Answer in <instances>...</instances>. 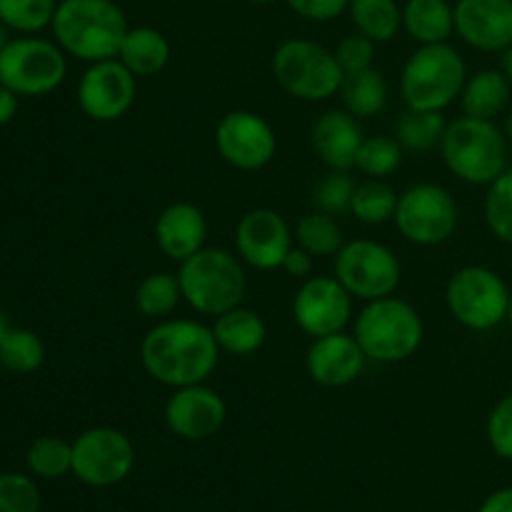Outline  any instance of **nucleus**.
<instances>
[{"label":"nucleus","instance_id":"393cba45","mask_svg":"<svg viewBox=\"0 0 512 512\" xmlns=\"http://www.w3.org/2000/svg\"><path fill=\"white\" fill-rule=\"evenodd\" d=\"M508 103L510 80L505 78L500 68L478 70L465 80V88L460 93V108H463V115H470V118L493 120L500 113H505Z\"/></svg>","mask_w":512,"mask_h":512},{"label":"nucleus","instance_id":"ea45409f","mask_svg":"<svg viewBox=\"0 0 512 512\" xmlns=\"http://www.w3.org/2000/svg\"><path fill=\"white\" fill-rule=\"evenodd\" d=\"M485 433L493 453L503 460H512V393L495 403Z\"/></svg>","mask_w":512,"mask_h":512},{"label":"nucleus","instance_id":"3c124183","mask_svg":"<svg viewBox=\"0 0 512 512\" xmlns=\"http://www.w3.org/2000/svg\"><path fill=\"white\" fill-rule=\"evenodd\" d=\"M508 323H510V328H512V295H510V305H508Z\"/></svg>","mask_w":512,"mask_h":512},{"label":"nucleus","instance_id":"a878e982","mask_svg":"<svg viewBox=\"0 0 512 512\" xmlns=\"http://www.w3.org/2000/svg\"><path fill=\"white\" fill-rule=\"evenodd\" d=\"M338 95L343 100V110H348L358 120H365L375 118L388 108L390 88L378 68H365L358 73H345Z\"/></svg>","mask_w":512,"mask_h":512},{"label":"nucleus","instance_id":"de8ad7c7","mask_svg":"<svg viewBox=\"0 0 512 512\" xmlns=\"http://www.w3.org/2000/svg\"><path fill=\"white\" fill-rule=\"evenodd\" d=\"M8 25H5L3 23V20H0V53H3V50H5V45H8L10 43V35H8Z\"/></svg>","mask_w":512,"mask_h":512},{"label":"nucleus","instance_id":"c85d7f7f","mask_svg":"<svg viewBox=\"0 0 512 512\" xmlns=\"http://www.w3.org/2000/svg\"><path fill=\"white\" fill-rule=\"evenodd\" d=\"M183 300L178 273H150L135 288V308L150 320H165L175 313Z\"/></svg>","mask_w":512,"mask_h":512},{"label":"nucleus","instance_id":"2eb2a0df","mask_svg":"<svg viewBox=\"0 0 512 512\" xmlns=\"http://www.w3.org/2000/svg\"><path fill=\"white\" fill-rule=\"evenodd\" d=\"M353 300L335 275H310L293 298V318L310 338L343 333L353 318Z\"/></svg>","mask_w":512,"mask_h":512},{"label":"nucleus","instance_id":"4be33fe9","mask_svg":"<svg viewBox=\"0 0 512 512\" xmlns=\"http://www.w3.org/2000/svg\"><path fill=\"white\" fill-rule=\"evenodd\" d=\"M170 40L153 25H135L125 33L118 58L135 78H153L170 63Z\"/></svg>","mask_w":512,"mask_h":512},{"label":"nucleus","instance_id":"5701e85b","mask_svg":"<svg viewBox=\"0 0 512 512\" xmlns=\"http://www.w3.org/2000/svg\"><path fill=\"white\" fill-rule=\"evenodd\" d=\"M210 328H213L220 350L228 355H238V358H248V355L258 353L265 340H268L265 320L255 310L243 308V305L218 315Z\"/></svg>","mask_w":512,"mask_h":512},{"label":"nucleus","instance_id":"1a4fd4ad","mask_svg":"<svg viewBox=\"0 0 512 512\" xmlns=\"http://www.w3.org/2000/svg\"><path fill=\"white\" fill-rule=\"evenodd\" d=\"M445 305L463 328L485 333L508 320L510 290L495 270L485 265H465L450 275L445 285Z\"/></svg>","mask_w":512,"mask_h":512},{"label":"nucleus","instance_id":"f03ea898","mask_svg":"<svg viewBox=\"0 0 512 512\" xmlns=\"http://www.w3.org/2000/svg\"><path fill=\"white\" fill-rule=\"evenodd\" d=\"M128 28V18L115 0H60L50 23L65 55L88 65L118 58Z\"/></svg>","mask_w":512,"mask_h":512},{"label":"nucleus","instance_id":"6e6552de","mask_svg":"<svg viewBox=\"0 0 512 512\" xmlns=\"http://www.w3.org/2000/svg\"><path fill=\"white\" fill-rule=\"evenodd\" d=\"M68 58L55 40L23 35L0 53V85L25 98H40L65 83Z\"/></svg>","mask_w":512,"mask_h":512},{"label":"nucleus","instance_id":"4c0bfd02","mask_svg":"<svg viewBox=\"0 0 512 512\" xmlns=\"http://www.w3.org/2000/svg\"><path fill=\"white\" fill-rule=\"evenodd\" d=\"M0 512H40V490L23 473H0Z\"/></svg>","mask_w":512,"mask_h":512},{"label":"nucleus","instance_id":"ddd939ff","mask_svg":"<svg viewBox=\"0 0 512 512\" xmlns=\"http://www.w3.org/2000/svg\"><path fill=\"white\" fill-rule=\"evenodd\" d=\"M215 148L230 168L255 173L273 163L278 135L255 110H230L215 125Z\"/></svg>","mask_w":512,"mask_h":512},{"label":"nucleus","instance_id":"c9c22d12","mask_svg":"<svg viewBox=\"0 0 512 512\" xmlns=\"http://www.w3.org/2000/svg\"><path fill=\"white\" fill-rule=\"evenodd\" d=\"M485 223L495 238L512 245V168H505L490 183L485 195Z\"/></svg>","mask_w":512,"mask_h":512},{"label":"nucleus","instance_id":"37998d69","mask_svg":"<svg viewBox=\"0 0 512 512\" xmlns=\"http://www.w3.org/2000/svg\"><path fill=\"white\" fill-rule=\"evenodd\" d=\"M18 98L13 90L0 85V128H5L8 123H13V118L18 115Z\"/></svg>","mask_w":512,"mask_h":512},{"label":"nucleus","instance_id":"72a5a7b5","mask_svg":"<svg viewBox=\"0 0 512 512\" xmlns=\"http://www.w3.org/2000/svg\"><path fill=\"white\" fill-rule=\"evenodd\" d=\"M403 145L393 138V135H373L365 138L355 158V168L365 175V178L383 180L393 175L403 163Z\"/></svg>","mask_w":512,"mask_h":512},{"label":"nucleus","instance_id":"f704fd0d","mask_svg":"<svg viewBox=\"0 0 512 512\" xmlns=\"http://www.w3.org/2000/svg\"><path fill=\"white\" fill-rule=\"evenodd\" d=\"M60 0H0V20L10 30L35 35L50 28Z\"/></svg>","mask_w":512,"mask_h":512},{"label":"nucleus","instance_id":"7c9ffc66","mask_svg":"<svg viewBox=\"0 0 512 512\" xmlns=\"http://www.w3.org/2000/svg\"><path fill=\"white\" fill-rule=\"evenodd\" d=\"M395 210H398V193L385 180L368 178L355 185L350 215H355L360 223L383 225L395 218Z\"/></svg>","mask_w":512,"mask_h":512},{"label":"nucleus","instance_id":"bb28decb","mask_svg":"<svg viewBox=\"0 0 512 512\" xmlns=\"http://www.w3.org/2000/svg\"><path fill=\"white\" fill-rule=\"evenodd\" d=\"M350 20L355 30L375 43H390L403 30V5L398 0H350Z\"/></svg>","mask_w":512,"mask_h":512},{"label":"nucleus","instance_id":"f8f14e48","mask_svg":"<svg viewBox=\"0 0 512 512\" xmlns=\"http://www.w3.org/2000/svg\"><path fill=\"white\" fill-rule=\"evenodd\" d=\"M135 465L133 440L118 428L98 425L73 440V475L90 488H113L123 483Z\"/></svg>","mask_w":512,"mask_h":512},{"label":"nucleus","instance_id":"49530a36","mask_svg":"<svg viewBox=\"0 0 512 512\" xmlns=\"http://www.w3.org/2000/svg\"><path fill=\"white\" fill-rule=\"evenodd\" d=\"M10 328H13V325H10L8 315H5V313H3V310H0V345H3L5 335H8V333H10Z\"/></svg>","mask_w":512,"mask_h":512},{"label":"nucleus","instance_id":"a18cd8bd","mask_svg":"<svg viewBox=\"0 0 512 512\" xmlns=\"http://www.w3.org/2000/svg\"><path fill=\"white\" fill-rule=\"evenodd\" d=\"M500 70H503V75L510 80V85H512V45L500 53Z\"/></svg>","mask_w":512,"mask_h":512},{"label":"nucleus","instance_id":"8fccbe9b","mask_svg":"<svg viewBox=\"0 0 512 512\" xmlns=\"http://www.w3.org/2000/svg\"><path fill=\"white\" fill-rule=\"evenodd\" d=\"M248 3H253V5H273L275 0H248Z\"/></svg>","mask_w":512,"mask_h":512},{"label":"nucleus","instance_id":"2f4dec72","mask_svg":"<svg viewBox=\"0 0 512 512\" xmlns=\"http://www.w3.org/2000/svg\"><path fill=\"white\" fill-rule=\"evenodd\" d=\"M45 343L28 328H10L0 345V365L15 375H30L43 368Z\"/></svg>","mask_w":512,"mask_h":512},{"label":"nucleus","instance_id":"412c9836","mask_svg":"<svg viewBox=\"0 0 512 512\" xmlns=\"http://www.w3.org/2000/svg\"><path fill=\"white\" fill-rule=\"evenodd\" d=\"M310 140L315 155L328 170H353L365 133L360 120L348 110H328L313 123Z\"/></svg>","mask_w":512,"mask_h":512},{"label":"nucleus","instance_id":"c03bdc74","mask_svg":"<svg viewBox=\"0 0 512 512\" xmlns=\"http://www.w3.org/2000/svg\"><path fill=\"white\" fill-rule=\"evenodd\" d=\"M478 512H512V488L495 490L493 495L485 498V503L480 505Z\"/></svg>","mask_w":512,"mask_h":512},{"label":"nucleus","instance_id":"39448f33","mask_svg":"<svg viewBox=\"0 0 512 512\" xmlns=\"http://www.w3.org/2000/svg\"><path fill=\"white\" fill-rule=\"evenodd\" d=\"M438 150L445 168L468 185H490L508 168V135L493 120H450Z\"/></svg>","mask_w":512,"mask_h":512},{"label":"nucleus","instance_id":"9b49d317","mask_svg":"<svg viewBox=\"0 0 512 512\" xmlns=\"http://www.w3.org/2000/svg\"><path fill=\"white\" fill-rule=\"evenodd\" d=\"M333 275L353 298L370 303V300L388 298L398 290L403 265L393 248H388L385 243L358 238L345 243L335 253Z\"/></svg>","mask_w":512,"mask_h":512},{"label":"nucleus","instance_id":"a211bd4d","mask_svg":"<svg viewBox=\"0 0 512 512\" xmlns=\"http://www.w3.org/2000/svg\"><path fill=\"white\" fill-rule=\"evenodd\" d=\"M455 33L470 48L503 53L512 45V0H458Z\"/></svg>","mask_w":512,"mask_h":512},{"label":"nucleus","instance_id":"e433bc0d","mask_svg":"<svg viewBox=\"0 0 512 512\" xmlns=\"http://www.w3.org/2000/svg\"><path fill=\"white\" fill-rule=\"evenodd\" d=\"M355 180L350 178V170H330L328 175L318 180L313 188V203L315 208L323 210L328 215H343L350 213V203H353Z\"/></svg>","mask_w":512,"mask_h":512},{"label":"nucleus","instance_id":"a19ab883","mask_svg":"<svg viewBox=\"0 0 512 512\" xmlns=\"http://www.w3.org/2000/svg\"><path fill=\"white\" fill-rule=\"evenodd\" d=\"M295 15L313 23H330L348 10L350 0H285Z\"/></svg>","mask_w":512,"mask_h":512},{"label":"nucleus","instance_id":"c756f323","mask_svg":"<svg viewBox=\"0 0 512 512\" xmlns=\"http://www.w3.org/2000/svg\"><path fill=\"white\" fill-rule=\"evenodd\" d=\"M25 465L40 480H58L73 473V443L58 435L33 440L25 453Z\"/></svg>","mask_w":512,"mask_h":512},{"label":"nucleus","instance_id":"b1692460","mask_svg":"<svg viewBox=\"0 0 512 512\" xmlns=\"http://www.w3.org/2000/svg\"><path fill=\"white\" fill-rule=\"evenodd\" d=\"M403 30L418 45L448 43L455 35V5L448 0H405Z\"/></svg>","mask_w":512,"mask_h":512},{"label":"nucleus","instance_id":"4468645a","mask_svg":"<svg viewBox=\"0 0 512 512\" xmlns=\"http://www.w3.org/2000/svg\"><path fill=\"white\" fill-rule=\"evenodd\" d=\"M138 98V78L120 58L98 60L85 68L78 83V105L95 123L120 120Z\"/></svg>","mask_w":512,"mask_h":512},{"label":"nucleus","instance_id":"cd10ccee","mask_svg":"<svg viewBox=\"0 0 512 512\" xmlns=\"http://www.w3.org/2000/svg\"><path fill=\"white\" fill-rule=\"evenodd\" d=\"M448 120L438 110H413L408 108L398 118L393 138L410 153H430L443 143Z\"/></svg>","mask_w":512,"mask_h":512},{"label":"nucleus","instance_id":"dca6fc26","mask_svg":"<svg viewBox=\"0 0 512 512\" xmlns=\"http://www.w3.org/2000/svg\"><path fill=\"white\" fill-rule=\"evenodd\" d=\"M295 233L288 220L273 208H253L238 220L235 253L255 270H280L293 248Z\"/></svg>","mask_w":512,"mask_h":512},{"label":"nucleus","instance_id":"473e14b6","mask_svg":"<svg viewBox=\"0 0 512 512\" xmlns=\"http://www.w3.org/2000/svg\"><path fill=\"white\" fill-rule=\"evenodd\" d=\"M295 240H298L300 248H305L313 255H335L345 245L343 230H340L335 215L323 213V210L305 213L298 220Z\"/></svg>","mask_w":512,"mask_h":512},{"label":"nucleus","instance_id":"58836bf2","mask_svg":"<svg viewBox=\"0 0 512 512\" xmlns=\"http://www.w3.org/2000/svg\"><path fill=\"white\" fill-rule=\"evenodd\" d=\"M375 40H370L368 35L353 33L345 35L338 45H335V60L343 68V73H358V70L373 68L375 60Z\"/></svg>","mask_w":512,"mask_h":512},{"label":"nucleus","instance_id":"79ce46f5","mask_svg":"<svg viewBox=\"0 0 512 512\" xmlns=\"http://www.w3.org/2000/svg\"><path fill=\"white\" fill-rule=\"evenodd\" d=\"M313 268H315V255L308 253L305 248H290V253L285 255L283 265H280V270H283L288 278H295V280H308L310 275H313Z\"/></svg>","mask_w":512,"mask_h":512},{"label":"nucleus","instance_id":"6ab92c4d","mask_svg":"<svg viewBox=\"0 0 512 512\" xmlns=\"http://www.w3.org/2000/svg\"><path fill=\"white\" fill-rule=\"evenodd\" d=\"M365 353L355 335L333 333L313 338L305 353V370L310 380L323 388H348L365 368Z\"/></svg>","mask_w":512,"mask_h":512},{"label":"nucleus","instance_id":"f257e3e1","mask_svg":"<svg viewBox=\"0 0 512 512\" xmlns=\"http://www.w3.org/2000/svg\"><path fill=\"white\" fill-rule=\"evenodd\" d=\"M220 345L213 328L190 318H165L140 340L143 370L165 388L208 383L218 370Z\"/></svg>","mask_w":512,"mask_h":512},{"label":"nucleus","instance_id":"9d476101","mask_svg":"<svg viewBox=\"0 0 512 512\" xmlns=\"http://www.w3.org/2000/svg\"><path fill=\"white\" fill-rule=\"evenodd\" d=\"M458 220V203L448 188L438 183H418L398 195L393 223L408 243L433 248L453 238Z\"/></svg>","mask_w":512,"mask_h":512},{"label":"nucleus","instance_id":"09e8293b","mask_svg":"<svg viewBox=\"0 0 512 512\" xmlns=\"http://www.w3.org/2000/svg\"><path fill=\"white\" fill-rule=\"evenodd\" d=\"M505 135H508V140H512V110L505 115Z\"/></svg>","mask_w":512,"mask_h":512},{"label":"nucleus","instance_id":"20e7f679","mask_svg":"<svg viewBox=\"0 0 512 512\" xmlns=\"http://www.w3.org/2000/svg\"><path fill=\"white\" fill-rule=\"evenodd\" d=\"M353 335L365 358L393 365L418 353L425 338V323L415 305L388 295L365 303L355 318Z\"/></svg>","mask_w":512,"mask_h":512},{"label":"nucleus","instance_id":"0eeeda50","mask_svg":"<svg viewBox=\"0 0 512 512\" xmlns=\"http://www.w3.org/2000/svg\"><path fill=\"white\" fill-rule=\"evenodd\" d=\"M270 70L285 93L305 103L330 100L340 93L345 78L333 50L308 38H290L280 43L270 60Z\"/></svg>","mask_w":512,"mask_h":512},{"label":"nucleus","instance_id":"7ed1b4c3","mask_svg":"<svg viewBox=\"0 0 512 512\" xmlns=\"http://www.w3.org/2000/svg\"><path fill=\"white\" fill-rule=\"evenodd\" d=\"M178 283L185 303L210 318L243 305L248 293V275L240 255L208 245L180 263Z\"/></svg>","mask_w":512,"mask_h":512},{"label":"nucleus","instance_id":"423d86ee","mask_svg":"<svg viewBox=\"0 0 512 512\" xmlns=\"http://www.w3.org/2000/svg\"><path fill=\"white\" fill-rule=\"evenodd\" d=\"M465 80H468V65L453 45H418L400 73V95L405 108L443 113L455 100H460Z\"/></svg>","mask_w":512,"mask_h":512},{"label":"nucleus","instance_id":"f3484780","mask_svg":"<svg viewBox=\"0 0 512 512\" xmlns=\"http://www.w3.org/2000/svg\"><path fill=\"white\" fill-rule=\"evenodd\" d=\"M165 425L183 440H208L228 420V405L218 390L205 383L175 388L165 400Z\"/></svg>","mask_w":512,"mask_h":512},{"label":"nucleus","instance_id":"aec40b11","mask_svg":"<svg viewBox=\"0 0 512 512\" xmlns=\"http://www.w3.org/2000/svg\"><path fill=\"white\" fill-rule=\"evenodd\" d=\"M155 245L165 258L183 263L190 255L205 248L208 240V218L203 210L188 200L170 203L168 208L160 210L155 220Z\"/></svg>","mask_w":512,"mask_h":512}]
</instances>
